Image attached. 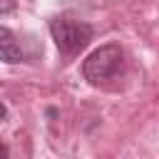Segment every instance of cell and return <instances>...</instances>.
<instances>
[{"mask_svg":"<svg viewBox=\"0 0 159 159\" xmlns=\"http://www.w3.org/2000/svg\"><path fill=\"white\" fill-rule=\"evenodd\" d=\"M50 32L52 40L57 45V50L62 55H77L80 50H84L94 35L92 25L84 20H75V17H55L50 22Z\"/></svg>","mask_w":159,"mask_h":159,"instance_id":"cell-1","label":"cell"},{"mask_svg":"<svg viewBox=\"0 0 159 159\" xmlns=\"http://www.w3.org/2000/svg\"><path fill=\"white\" fill-rule=\"evenodd\" d=\"M122 60L124 52L119 45H102L82 62V75L89 84H102L122 70Z\"/></svg>","mask_w":159,"mask_h":159,"instance_id":"cell-2","label":"cell"},{"mask_svg":"<svg viewBox=\"0 0 159 159\" xmlns=\"http://www.w3.org/2000/svg\"><path fill=\"white\" fill-rule=\"evenodd\" d=\"M0 60L7 65H15L22 60V47L7 27H0Z\"/></svg>","mask_w":159,"mask_h":159,"instance_id":"cell-3","label":"cell"},{"mask_svg":"<svg viewBox=\"0 0 159 159\" xmlns=\"http://www.w3.org/2000/svg\"><path fill=\"white\" fill-rule=\"evenodd\" d=\"M17 7V0H0V15H5V12H12Z\"/></svg>","mask_w":159,"mask_h":159,"instance_id":"cell-4","label":"cell"},{"mask_svg":"<svg viewBox=\"0 0 159 159\" xmlns=\"http://www.w3.org/2000/svg\"><path fill=\"white\" fill-rule=\"evenodd\" d=\"M5 117H7V109H5V104L0 102V122H5Z\"/></svg>","mask_w":159,"mask_h":159,"instance_id":"cell-5","label":"cell"},{"mask_svg":"<svg viewBox=\"0 0 159 159\" xmlns=\"http://www.w3.org/2000/svg\"><path fill=\"white\" fill-rule=\"evenodd\" d=\"M0 159H7V147L0 142Z\"/></svg>","mask_w":159,"mask_h":159,"instance_id":"cell-6","label":"cell"}]
</instances>
